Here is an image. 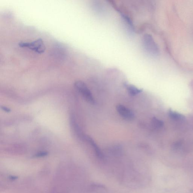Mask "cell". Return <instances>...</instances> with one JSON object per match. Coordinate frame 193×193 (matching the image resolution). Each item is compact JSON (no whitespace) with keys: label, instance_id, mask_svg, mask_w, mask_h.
Instances as JSON below:
<instances>
[{"label":"cell","instance_id":"obj_2","mask_svg":"<svg viewBox=\"0 0 193 193\" xmlns=\"http://www.w3.org/2000/svg\"><path fill=\"white\" fill-rule=\"evenodd\" d=\"M18 46L22 48H27L38 54H42L46 50L44 42L40 38L31 42H22L18 43Z\"/></svg>","mask_w":193,"mask_h":193},{"label":"cell","instance_id":"obj_6","mask_svg":"<svg viewBox=\"0 0 193 193\" xmlns=\"http://www.w3.org/2000/svg\"><path fill=\"white\" fill-rule=\"evenodd\" d=\"M127 89L129 94L132 96H135L142 92L143 90L138 89L137 87L132 85L126 86Z\"/></svg>","mask_w":193,"mask_h":193},{"label":"cell","instance_id":"obj_3","mask_svg":"<svg viewBox=\"0 0 193 193\" xmlns=\"http://www.w3.org/2000/svg\"><path fill=\"white\" fill-rule=\"evenodd\" d=\"M76 89L82 95L86 101L92 104H94L95 100L92 92L87 84L81 81H77L75 83Z\"/></svg>","mask_w":193,"mask_h":193},{"label":"cell","instance_id":"obj_8","mask_svg":"<svg viewBox=\"0 0 193 193\" xmlns=\"http://www.w3.org/2000/svg\"><path fill=\"white\" fill-rule=\"evenodd\" d=\"M152 125L155 128H162L163 126V123L162 121L158 120L156 118H153L152 120Z\"/></svg>","mask_w":193,"mask_h":193},{"label":"cell","instance_id":"obj_4","mask_svg":"<svg viewBox=\"0 0 193 193\" xmlns=\"http://www.w3.org/2000/svg\"><path fill=\"white\" fill-rule=\"evenodd\" d=\"M116 109L120 116L128 120H131L134 118V113L131 109L121 104H118L116 107Z\"/></svg>","mask_w":193,"mask_h":193},{"label":"cell","instance_id":"obj_5","mask_svg":"<svg viewBox=\"0 0 193 193\" xmlns=\"http://www.w3.org/2000/svg\"><path fill=\"white\" fill-rule=\"evenodd\" d=\"M84 137H85L87 141H88V142L93 147L94 149L95 150V152H96L97 155L99 157H102V154H101L100 149H99V147L98 146L94 140L91 137H90L89 136H85Z\"/></svg>","mask_w":193,"mask_h":193},{"label":"cell","instance_id":"obj_9","mask_svg":"<svg viewBox=\"0 0 193 193\" xmlns=\"http://www.w3.org/2000/svg\"><path fill=\"white\" fill-rule=\"evenodd\" d=\"M169 114H170V117H171V118L172 119L178 121V120L183 119V117L182 116V115L178 114V113H175V112L171 111H170V112H169Z\"/></svg>","mask_w":193,"mask_h":193},{"label":"cell","instance_id":"obj_10","mask_svg":"<svg viewBox=\"0 0 193 193\" xmlns=\"http://www.w3.org/2000/svg\"><path fill=\"white\" fill-rule=\"evenodd\" d=\"M2 110H3L4 111H5L6 112H10L11 111L10 109H9V108H7V107L2 106L1 107Z\"/></svg>","mask_w":193,"mask_h":193},{"label":"cell","instance_id":"obj_7","mask_svg":"<svg viewBox=\"0 0 193 193\" xmlns=\"http://www.w3.org/2000/svg\"><path fill=\"white\" fill-rule=\"evenodd\" d=\"M121 14V16L122 17L124 21H125L126 23L127 24L129 25V26L132 30H133L134 28V26H133V23L132 21L131 20L130 18H129L127 16L125 15V14H123V13H120Z\"/></svg>","mask_w":193,"mask_h":193},{"label":"cell","instance_id":"obj_1","mask_svg":"<svg viewBox=\"0 0 193 193\" xmlns=\"http://www.w3.org/2000/svg\"><path fill=\"white\" fill-rule=\"evenodd\" d=\"M142 43L144 49L151 56L157 57L159 55V48L151 35L149 34L144 35Z\"/></svg>","mask_w":193,"mask_h":193}]
</instances>
